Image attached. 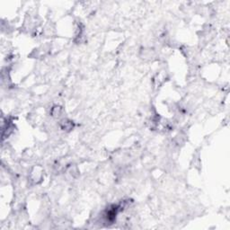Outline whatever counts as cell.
Returning a JSON list of instances; mask_svg holds the SVG:
<instances>
[{"mask_svg": "<svg viewBox=\"0 0 230 230\" xmlns=\"http://www.w3.org/2000/svg\"><path fill=\"white\" fill-rule=\"evenodd\" d=\"M60 127L64 130H70L73 128V123L68 120H63L60 122Z\"/></svg>", "mask_w": 230, "mask_h": 230, "instance_id": "cell-1", "label": "cell"}, {"mask_svg": "<svg viewBox=\"0 0 230 230\" xmlns=\"http://www.w3.org/2000/svg\"><path fill=\"white\" fill-rule=\"evenodd\" d=\"M62 112V109L60 106H54L51 109V115L53 117H60Z\"/></svg>", "mask_w": 230, "mask_h": 230, "instance_id": "cell-2", "label": "cell"}]
</instances>
